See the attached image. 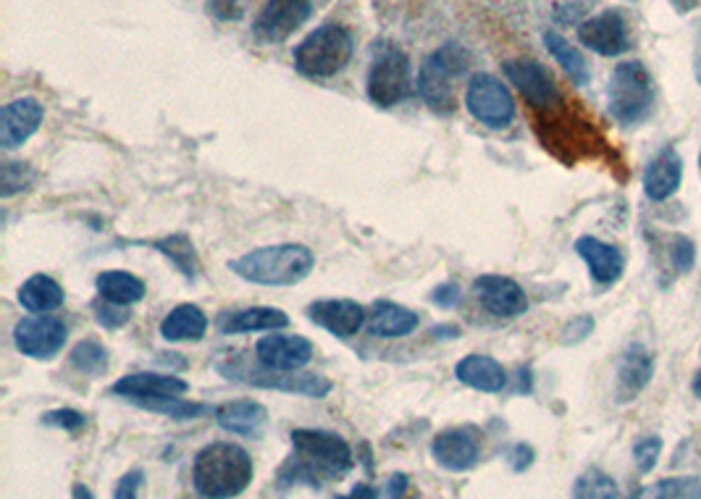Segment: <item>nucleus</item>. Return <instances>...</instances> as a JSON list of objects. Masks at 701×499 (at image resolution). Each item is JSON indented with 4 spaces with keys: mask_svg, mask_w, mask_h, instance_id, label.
<instances>
[{
    "mask_svg": "<svg viewBox=\"0 0 701 499\" xmlns=\"http://www.w3.org/2000/svg\"><path fill=\"white\" fill-rule=\"evenodd\" d=\"M253 457L232 442H213L195 455L192 484L202 499H234L253 481Z\"/></svg>",
    "mask_w": 701,
    "mask_h": 499,
    "instance_id": "obj_1",
    "label": "nucleus"
},
{
    "mask_svg": "<svg viewBox=\"0 0 701 499\" xmlns=\"http://www.w3.org/2000/svg\"><path fill=\"white\" fill-rule=\"evenodd\" d=\"M63 300H67L63 287L48 274L30 276L22 289H19V302H22V307H27L30 313L58 311V307L63 305Z\"/></svg>",
    "mask_w": 701,
    "mask_h": 499,
    "instance_id": "obj_28",
    "label": "nucleus"
},
{
    "mask_svg": "<svg viewBox=\"0 0 701 499\" xmlns=\"http://www.w3.org/2000/svg\"><path fill=\"white\" fill-rule=\"evenodd\" d=\"M307 318L313 324L326 328V332L334 334V337H355V334L363 328L365 307L355 300H318L307 307Z\"/></svg>",
    "mask_w": 701,
    "mask_h": 499,
    "instance_id": "obj_18",
    "label": "nucleus"
},
{
    "mask_svg": "<svg viewBox=\"0 0 701 499\" xmlns=\"http://www.w3.org/2000/svg\"><path fill=\"white\" fill-rule=\"evenodd\" d=\"M208 332V315L198 305H176L161 321V337L166 341H198Z\"/></svg>",
    "mask_w": 701,
    "mask_h": 499,
    "instance_id": "obj_27",
    "label": "nucleus"
},
{
    "mask_svg": "<svg viewBox=\"0 0 701 499\" xmlns=\"http://www.w3.org/2000/svg\"><path fill=\"white\" fill-rule=\"evenodd\" d=\"M405 491H408V476L405 473H392L378 499H405Z\"/></svg>",
    "mask_w": 701,
    "mask_h": 499,
    "instance_id": "obj_44",
    "label": "nucleus"
},
{
    "mask_svg": "<svg viewBox=\"0 0 701 499\" xmlns=\"http://www.w3.org/2000/svg\"><path fill=\"white\" fill-rule=\"evenodd\" d=\"M45 118V108L37 97H16L5 103L0 111V144L5 150H14L24 144L40 129Z\"/></svg>",
    "mask_w": 701,
    "mask_h": 499,
    "instance_id": "obj_17",
    "label": "nucleus"
},
{
    "mask_svg": "<svg viewBox=\"0 0 701 499\" xmlns=\"http://www.w3.org/2000/svg\"><path fill=\"white\" fill-rule=\"evenodd\" d=\"M670 255H673V266L678 268L680 274H686V271H691V268H693L697 250H693V242L688 240V236H675L673 247H670Z\"/></svg>",
    "mask_w": 701,
    "mask_h": 499,
    "instance_id": "obj_40",
    "label": "nucleus"
},
{
    "mask_svg": "<svg viewBox=\"0 0 701 499\" xmlns=\"http://www.w3.org/2000/svg\"><path fill=\"white\" fill-rule=\"evenodd\" d=\"M316 266V255L307 245H268L229 263L234 274L260 287H292L307 279Z\"/></svg>",
    "mask_w": 701,
    "mask_h": 499,
    "instance_id": "obj_2",
    "label": "nucleus"
},
{
    "mask_svg": "<svg viewBox=\"0 0 701 499\" xmlns=\"http://www.w3.org/2000/svg\"><path fill=\"white\" fill-rule=\"evenodd\" d=\"M142 478H145V473H142L140 468L129 471L127 476H121V481L114 491V499H137V491H140Z\"/></svg>",
    "mask_w": 701,
    "mask_h": 499,
    "instance_id": "obj_42",
    "label": "nucleus"
},
{
    "mask_svg": "<svg viewBox=\"0 0 701 499\" xmlns=\"http://www.w3.org/2000/svg\"><path fill=\"white\" fill-rule=\"evenodd\" d=\"M618 484L605 471L588 468L583 471L573 484V499H618Z\"/></svg>",
    "mask_w": 701,
    "mask_h": 499,
    "instance_id": "obj_33",
    "label": "nucleus"
},
{
    "mask_svg": "<svg viewBox=\"0 0 701 499\" xmlns=\"http://www.w3.org/2000/svg\"><path fill=\"white\" fill-rule=\"evenodd\" d=\"M137 407L150 413H159V416L174 418V420H192L206 416L208 407L200 403H192V399H182V397H161V399H140L135 403Z\"/></svg>",
    "mask_w": 701,
    "mask_h": 499,
    "instance_id": "obj_34",
    "label": "nucleus"
},
{
    "mask_svg": "<svg viewBox=\"0 0 701 499\" xmlns=\"http://www.w3.org/2000/svg\"><path fill=\"white\" fill-rule=\"evenodd\" d=\"M311 0H268L253 22V35L260 43H284L311 19Z\"/></svg>",
    "mask_w": 701,
    "mask_h": 499,
    "instance_id": "obj_11",
    "label": "nucleus"
},
{
    "mask_svg": "<svg viewBox=\"0 0 701 499\" xmlns=\"http://www.w3.org/2000/svg\"><path fill=\"white\" fill-rule=\"evenodd\" d=\"M431 455L444 471H470L481 460V437L470 426H455V429L436 433L434 444H431Z\"/></svg>",
    "mask_w": 701,
    "mask_h": 499,
    "instance_id": "obj_13",
    "label": "nucleus"
},
{
    "mask_svg": "<svg viewBox=\"0 0 701 499\" xmlns=\"http://www.w3.org/2000/svg\"><path fill=\"white\" fill-rule=\"evenodd\" d=\"M153 247H159L166 258H172V263L179 268L187 279H195L198 276V255H195L192 240L185 234H172L166 240L153 242Z\"/></svg>",
    "mask_w": 701,
    "mask_h": 499,
    "instance_id": "obj_32",
    "label": "nucleus"
},
{
    "mask_svg": "<svg viewBox=\"0 0 701 499\" xmlns=\"http://www.w3.org/2000/svg\"><path fill=\"white\" fill-rule=\"evenodd\" d=\"M465 108L489 129L510 127L515 118L513 95H510L507 84L494 74H476L470 79L468 90H465Z\"/></svg>",
    "mask_w": 701,
    "mask_h": 499,
    "instance_id": "obj_9",
    "label": "nucleus"
},
{
    "mask_svg": "<svg viewBox=\"0 0 701 499\" xmlns=\"http://www.w3.org/2000/svg\"><path fill=\"white\" fill-rule=\"evenodd\" d=\"M457 381H463L465 386L476 392H502L507 386V371H504L502 363H496L489 355H465L460 363L455 365Z\"/></svg>",
    "mask_w": 701,
    "mask_h": 499,
    "instance_id": "obj_22",
    "label": "nucleus"
},
{
    "mask_svg": "<svg viewBox=\"0 0 701 499\" xmlns=\"http://www.w3.org/2000/svg\"><path fill=\"white\" fill-rule=\"evenodd\" d=\"M292 446L294 460L303 463V468L311 473L313 481H318L320 476L342 478L355 465L350 444L339 433L324 429H294Z\"/></svg>",
    "mask_w": 701,
    "mask_h": 499,
    "instance_id": "obj_5",
    "label": "nucleus"
},
{
    "mask_svg": "<svg viewBox=\"0 0 701 499\" xmlns=\"http://www.w3.org/2000/svg\"><path fill=\"white\" fill-rule=\"evenodd\" d=\"M659 452H662V439L659 437H644L639 439L633 446V457H635V465H639L641 473H649L657 465L659 460Z\"/></svg>",
    "mask_w": 701,
    "mask_h": 499,
    "instance_id": "obj_37",
    "label": "nucleus"
},
{
    "mask_svg": "<svg viewBox=\"0 0 701 499\" xmlns=\"http://www.w3.org/2000/svg\"><path fill=\"white\" fill-rule=\"evenodd\" d=\"M594 332V318L592 315H579L570 324L562 328V345H579Z\"/></svg>",
    "mask_w": 701,
    "mask_h": 499,
    "instance_id": "obj_41",
    "label": "nucleus"
},
{
    "mask_svg": "<svg viewBox=\"0 0 701 499\" xmlns=\"http://www.w3.org/2000/svg\"><path fill=\"white\" fill-rule=\"evenodd\" d=\"M219 332L224 337H232V334H253V332H277V328L290 326V315L279 307H266L255 305L245 307V311H229L221 313L219 321H215Z\"/></svg>",
    "mask_w": 701,
    "mask_h": 499,
    "instance_id": "obj_20",
    "label": "nucleus"
},
{
    "mask_svg": "<svg viewBox=\"0 0 701 499\" xmlns=\"http://www.w3.org/2000/svg\"><path fill=\"white\" fill-rule=\"evenodd\" d=\"M95 287H97V292H101L103 300L114 302V305H124V307L135 305V302H140L142 298H145V285H142L135 274L119 271V268L97 274Z\"/></svg>",
    "mask_w": 701,
    "mask_h": 499,
    "instance_id": "obj_29",
    "label": "nucleus"
},
{
    "mask_svg": "<svg viewBox=\"0 0 701 499\" xmlns=\"http://www.w3.org/2000/svg\"><path fill=\"white\" fill-rule=\"evenodd\" d=\"M352 50L355 43L350 30L342 24H324L294 48V66L305 77L329 79L352 61Z\"/></svg>",
    "mask_w": 701,
    "mask_h": 499,
    "instance_id": "obj_4",
    "label": "nucleus"
},
{
    "mask_svg": "<svg viewBox=\"0 0 701 499\" xmlns=\"http://www.w3.org/2000/svg\"><path fill=\"white\" fill-rule=\"evenodd\" d=\"M421 324L418 313H412L410 307L397 305V302L382 300L373 305V311L369 313V332L373 337H384V339H397V337H408Z\"/></svg>",
    "mask_w": 701,
    "mask_h": 499,
    "instance_id": "obj_25",
    "label": "nucleus"
},
{
    "mask_svg": "<svg viewBox=\"0 0 701 499\" xmlns=\"http://www.w3.org/2000/svg\"><path fill=\"white\" fill-rule=\"evenodd\" d=\"M219 371L226 379L242 381V384L258 386V390H277L287 394H303V397L324 399L331 392V381L320 373H300V371H273L266 365H247L239 358L219 363Z\"/></svg>",
    "mask_w": 701,
    "mask_h": 499,
    "instance_id": "obj_7",
    "label": "nucleus"
},
{
    "mask_svg": "<svg viewBox=\"0 0 701 499\" xmlns=\"http://www.w3.org/2000/svg\"><path fill=\"white\" fill-rule=\"evenodd\" d=\"M32 179H35V171H32L27 163L5 161L3 163V189H0V195L14 197L16 193H22V189H27Z\"/></svg>",
    "mask_w": 701,
    "mask_h": 499,
    "instance_id": "obj_36",
    "label": "nucleus"
},
{
    "mask_svg": "<svg viewBox=\"0 0 701 499\" xmlns=\"http://www.w3.org/2000/svg\"><path fill=\"white\" fill-rule=\"evenodd\" d=\"M339 499H376V489H373L371 484H358V486H352L350 495H344Z\"/></svg>",
    "mask_w": 701,
    "mask_h": 499,
    "instance_id": "obj_46",
    "label": "nucleus"
},
{
    "mask_svg": "<svg viewBox=\"0 0 701 499\" xmlns=\"http://www.w3.org/2000/svg\"><path fill=\"white\" fill-rule=\"evenodd\" d=\"M45 426H54V429H63V431H80L87 418L82 416L80 410H71V407H58V410H50L43 416Z\"/></svg>",
    "mask_w": 701,
    "mask_h": 499,
    "instance_id": "obj_38",
    "label": "nucleus"
},
{
    "mask_svg": "<svg viewBox=\"0 0 701 499\" xmlns=\"http://www.w3.org/2000/svg\"><path fill=\"white\" fill-rule=\"evenodd\" d=\"M628 499H701V476L662 478V481L633 491Z\"/></svg>",
    "mask_w": 701,
    "mask_h": 499,
    "instance_id": "obj_31",
    "label": "nucleus"
},
{
    "mask_svg": "<svg viewBox=\"0 0 701 499\" xmlns=\"http://www.w3.org/2000/svg\"><path fill=\"white\" fill-rule=\"evenodd\" d=\"M534 450H530L528 444H513L507 450V460H510V465H513V471L517 473H523L526 468H530V465H534Z\"/></svg>",
    "mask_w": 701,
    "mask_h": 499,
    "instance_id": "obj_43",
    "label": "nucleus"
},
{
    "mask_svg": "<svg viewBox=\"0 0 701 499\" xmlns=\"http://www.w3.org/2000/svg\"><path fill=\"white\" fill-rule=\"evenodd\" d=\"M609 114L620 124L644 121L654 105V88L646 66L641 61H622L615 66L607 88Z\"/></svg>",
    "mask_w": 701,
    "mask_h": 499,
    "instance_id": "obj_6",
    "label": "nucleus"
},
{
    "mask_svg": "<svg viewBox=\"0 0 701 499\" xmlns=\"http://www.w3.org/2000/svg\"><path fill=\"white\" fill-rule=\"evenodd\" d=\"M69 358H71V365H74L77 371L87 373V376H101V373L108 368L106 347L95 339H82L80 345L71 350Z\"/></svg>",
    "mask_w": 701,
    "mask_h": 499,
    "instance_id": "obj_35",
    "label": "nucleus"
},
{
    "mask_svg": "<svg viewBox=\"0 0 701 499\" xmlns=\"http://www.w3.org/2000/svg\"><path fill=\"white\" fill-rule=\"evenodd\" d=\"M431 300H434L436 305H442V307H452L457 300H460V287L452 285V281H449V285H442L439 289H434Z\"/></svg>",
    "mask_w": 701,
    "mask_h": 499,
    "instance_id": "obj_45",
    "label": "nucleus"
},
{
    "mask_svg": "<svg viewBox=\"0 0 701 499\" xmlns=\"http://www.w3.org/2000/svg\"><path fill=\"white\" fill-rule=\"evenodd\" d=\"M474 294L481 307L494 318H517L528 311V294L515 279L500 274L478 276L474 281Z\"/></svg>",
    "mask_w": 701,
    "mask_h": 499,
    "instance_id": "obj_12",
    "label": "nucleus"
},
{
    "mask_svg": "<svg viewBox=\"0 0 701 499\" xmlns=\"http://www.w3.org/2000/svg\"><path fill=\"white\" fill-rule=\"evenodd\" d=\"M544 45H547V50L552 53L554 61L565 69V74L573 79L575 84H586L588 79H592V69H588L586 56H583L570 39L557 35V32H547V35H544Z\"/></svg>",
    "mask_w": 701,
    "mask_h": 499,
    "instance_id": "obj_30",
    "label": "nucleus"
},
{
    "mask_svg": "<svg viewBox=\"0 0 701 499\" xmlns=\"http://www.w3.org/2000/svg\"><path fill=\"white\" fill-rule=\"evenodd\" d=\"M699 166H701V155H699Z\"/></svg>",
    "mask_w": 701,
    "mask_h": 499,
    "instance_id": "obj_50",
    "label": "nucleus"
},
{
    "mask_svg": "<svg viewBox=\"0 0 701 499\" xmlns=\"http://www.w3.org/2000/svg\"><path fill=\"white\" fill-rule=\"evenodd\" d=\"M93 311H95L97 324H101L103 328H119V326H124V324H127V321H129L127 307H124V305H114V302H108V300H103V298L95 302Z\"/></svg>",
    "mask_w": 701,
    "mask_h": 499,
    "instance_id": "obj_39",
    "label": "nucleus"
},
{
    "mask_svg": "<svg viewBox=\"0 0 701 499\" xmlns=\"http://www.w3.org/2000/svg\"><path fill=\"white\" fill-rule=\"evenodd\" d=\"M67 324L56 315H30V318H22L14 328V341L19 352L27 355V358L35 360H50L56 358L58 352L67 345Z\"/></svg>",
    "mask_w": 701,
    "mask_h": 499,
    "instance_id": "obj_10",
    "label": "nucleus"
},
{
    "mask_svg": "<svg viewBox=\"0 0 701 499\" xmlns=\"http://www.w3.org/2000/svg\"><path fill=\"white\" fill-rule=\"evenodd\" d=\"M502 71L515 84L517 92L536 108H547V105L560 101V90H557L552 74L534 58H515V61L504 63Z\"/></svg>",
    "mask_w": 701,
    "mask_h": 499,
    "instance_id": "obj_16",
    "label": "nucleus"
},
{
    "mask_svg": "<svg viewBox=\"0 0 701 499\" xmlns=\"http://www.w3.org/2000/svg\"><path fill=\"white\" fill-rule=\"evenodd\" d=\"M110 392L119 397L129 399V403H140V399H161V397H182L189 392V384L185 379L174 376V373H129L121 376L110 386Z\"/></svg>",
    "mask_w": 701,
    "mask_h": 499,
    "instance_id": "obj_19",
    "label": "nucleus"
},
{
    "mask_svg": "<svg viewBox=\"0 0 701 499\" xmlns=\"http://www.w3.org/2000/svg\"><path fill=\"white\" fill-rule=\"evenodd\" d=\"M71 497H74V499H95L93 491H90L84 484H74V489H71Z\"/></svg>",
    "mask_w": 701,
    "mask_h": 499,
    "instance_id": "obj_47",
    "label": "nucleus"
},
{
    "mask_svg": "<svg viewBox=\"0 0 701 499\" xmlns=\"http://www.w3.org/2000/svg\"><path fill=\"white\" fill-rule=\"evenodd\" d=\"M652 371H654L652 355H649L641 345L628 347L618 365V397L622 403H628V399H633L635 394L644 390L649 379H652Z\"/></svg>",
    "mask_w": 701,
    "mask_h": 499,
    "instance_id": "obj_26",
    "label": "nucleus"
},
{
    "mask_svg": "<svg viewBox=\"0 0 701 499\" xmlns=\"http://www.w3.org/2000/svg\"><path fill=\"white\" fill-rule=\"evenodd\" d=\"M470 66L468 50L457 43H447L425 58L418 71V92L436 114H452L457 108L455 79L463 77Z\"/></svg>",
    "mask_w": 701,
    "mask_h": 499,
    "instance_id": "obj_3",
    "label": "nucleus"
},
{
    "mask_svg": "<svg viewBox=\"0 0 701 499\" xmlns=\"http://www.w3.org/2000/svg\"><path fill=\"white\" fill-rule=\"evenodd\" d=\"M691 390H693V394H697V397L701 399V371H697V376H693Z\"/></svg>",
    "mask_w": 701,
    "mask_h": 499,
    "instance_id": "obj_48",
    "label": "nucleus"
},
{
    "mask_svg": "<svg viewBox=\"0 0 701 499\" xmlns=\"http://www.w3.org/2000/svg\"><path fill=\"white\" fill-rule=\"evenodd\" d=\"M410 95V61L397 45L384 43L376 48L369 71V97L382 108L402 103Z\"/></svg>",
    "mask_w": 701,
    "mask_h": 499,
    "instance_id": "obj_8",
    "label": "nucleus"
},
{
    "mask_svg": "<svg viewBox=\"0 0 701 499\" xmlns=\"http://www.w3.org/2000/svg\"><path fill=\"white\" fill-rule=\"evenodd\" d=\"M213 416L221 429L247 439H258L268 423L266 407L255 403V399H234V403H224L215 407Z\"/></svg>",
    "mask_w": 701,
    "mask_h": 499,
    "instance_id": "obj_21",
    "label": "nucleus"
},
{
    "mask_svg": "<svg viewBox=\"0 0 701 499\" xmlns=\"http://www.w3.org/2000/svg\"><path fill=\"white\" fill-rule=\"evenodd\" d=\"M313 341L300 334H268L255 345V358L273 371H300L313 360Z\"/></svg>",
    "mask_w": 701,
    "mask_h": 499,
    "instance_id": "obj_15",
    "label": "nucleus"
},
{
    "mask_svg": "<svg viewBox=\"0 0 701 499\" xmlns=\"http://www.w3.org/2000/svg\"><path fill=\"white\" fill-rule=\"evenodd\" d=\"M226 3H234V0H226Z\"/></svg>",
    "mask_w": 701,
    "mask_h": 499,
    "instance_id": "obj_49",
    "label": "nucleus"
},
{
    "mask_svg": "<svg viewBox=\"0 0 701 499\" xmlns=\"http://www.w3.org/2000/svg\"><path fill=\"white\" fill-rule=\"evenodd\" d=\"M680 179H684V161H680V155L675 150H662L644 171V193L652 200H667V197L678 193Z\"/></svg>",
    "mask_w": 701,
    "mask_h": 499,
    "instance_id": "obj_23",
    "label": "nucleus"
},
{
    "mask_svg": "<svg viewBox=\"0 0 701 499\" xmlns=\"http://www.w3.org/2000/svg\"><path fill=\"white\" fill-rule=\"evenodd\" d=\"M575 253L586 260L588 271L599 285H612L622 274V255L618 247L607 245V242L596 240V236H581L575 242Z\"/></svg>",
    "mask_w": 701,
    "mask_h": 499,
    "instance_id": "obj_24",
    "label": "nucleus"
},
{
    "mask_svg": "<svg viewBox=\"0 0 701 499\" xmlns=\"http://www.w3.org/2000/svg\"><path fill=\"white\" fill-rule=\"evenodd\" d=\"M579 39L588 50L609 58L622 56V53L631 48V35H628L626 19L615 9L601 11L596 13V16L586 19V22L579 26Z\"/></svg>",
    "mask_w": 701,
    "mask_h": 499,
    "instance_id": "obj_14",
    "label": "nucleus"
}]
</instances>
